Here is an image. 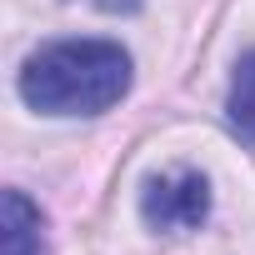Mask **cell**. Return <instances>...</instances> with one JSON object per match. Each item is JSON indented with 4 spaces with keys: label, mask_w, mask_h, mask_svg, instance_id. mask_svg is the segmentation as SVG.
<instances>
[{
    "label": "cell",
    "mask_w": 255,
    "mask_h": 255,
    "mask_svg": "<svg viewBox=\"0 0 255 255\" xmlns=\"http://www.w3.org/2000/svg\"><path fill=\"white\" fill-rule=\"evenodd\" d=\"M140 215L155 230H195L210 215V185L200 170H165L150 175L140 190Z\"/></svg>",
    "instance_id": "cell-2"
},
{
    "label": "cell",
    "mask_w": 255,
    "mask_h": 255,
    "mask_svg": "<svg viewBox=\"0 0 255 255\" xmlns=\"http://www.w3.org/2000/svg\"><path fill=\"white\" fill-rule=\"evenodd\" d=\"M225 110H230V125L245 135V140H255V50L235 65V75H230V95H225Z\"/></svg>",
    "instance_id": "cell-4"
},
{
    "label": "cell",
    "mask_w": 255,
    "mask_h": 255,
    "mask_svg": "<svg viewBox=\"0 0 255 255\" xmlns=\"http://www.w3.org/2000/svg\"><path fill=\"white\" fill-rule=\"evenodd\" d=\"M0 255H45V220L30 205L25 190H5V230H0Z\"/></svg>",
    "instance_id": "cell-3"
},
{
    "label": "cell",
    "mask_w": 255,
    "mask_h": 255,
    "mask_svg": "<svg viewBox=\"0 0 255 255\" xmlns=\"http://www.w3.org/2000/svg\"><path fill=\"white\" fill-rule=\"evenodd\" d=\"M85 5H95V10H110V15H120V10H135L140 0H85Z\"/></svg>",
    "instance_id": "cell-5"
},
{
    "label": "cell",
    "mask_w": 255,
    "mask_h": 255,
    "mask_svg": "<svg viewBox=\"0 0 255 255\" xmlns=\"http://www.w3.org/2000/svg\"><path fill=\"white\" fill-rule=\"evenodd\" d=\"M130 90V55L115 40H60L25 60L20 100L40 115H100Z\"/></svg>",
    "instance_id": "cell-1"
}]
</instances>
